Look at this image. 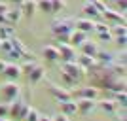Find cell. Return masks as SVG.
<instances>
[{"label": "cell", "mask_w": 127, "mask_h": 121, "mask_svg": "<svg viewBox=\"0 0 127 121\" xmlns=\"http://www.w3.org/2000/svg\"><path fill=\"white\" fill-rule=\"evenodd\" d=\"M0 25H6V17L4 15H0Z\"/></svg>", "instance_id": "cell-42"}, {"label": "cell", "mask_w": 127, "mask_h": 121, "mask_svg": "<svg viewBox=\"0 0 127 121\" xmlns=\"http://www.w3.org/2000/svg\"><path fill=\"white\" fill-rule=\"evenodd\" d=\"M99 108H101L102 112H106V114H116L118 110H120V106L116 104V100H112V98H106V100H101L99 102Z\"/></svg>", "instance_id": "cell-19"}, {"label": "cell", "mask_w": 127, "mask_h": 121, "mask_svg": "<svg viewBox=\"0 0 127 121\" xmlns=\"http://www.w3.org/2000/svg\"><path fill=\"white\" fill-rule=\"evenodd\" d=\"M6 59H8V61H19V59H21V55H19V53H17L15 49L11 48V51H8V53H6Z\"/></svg>", "instance_id": "cell-32"}, {"label": "cell", "mask_w": 127, "mask_h": 121, "mask_svg": "<svg viewBox=\"0 0 127 121\" xmlns=\"http://www.w3.org/2000/svg\"><path fill=\"white\" fill-rule=\"evenodd\" d=\"M27 76H29V81H31L32 85H36V83H40L42 79H46V70H44V66H38L36 64Z\"/></svg>", "instance_id": "cell-13"}, {"label": "cell", "mask_w": 127, "mask_h": 121, "mask_svg": "<svg viewBox=\"0 0 127 121\" xmlns=\"http://www.w3.org/2000/svg\"><path fill=\"white\" fill-rule=\"evenodd\" d=\"M63 79H64V81H66V83H72V85H74L76 81H78V79H74V78H70V76H66V74H63Z\"/></svg>", "instance_id": "cell-39"}, {"label": "cell", "mask_w": 127, "mask_h": 121, "mask_svg": "<svg viewBox=\"0 0 127 121\" xmlns=\"http://www.w3.org/2000/svg\"><path fill=\"white\" fill-rule=\"evenodd\" d=\"M34 66H36V63H34V61H25L23 64H19V68H21V74H25V76L31 72Z\"/></svg>", "instance_id": "cell-27"}, {"label": "cell", "mask_w": 127, "mask_h": 121, "mask_svg": "<svg viewBox=\"0 0 127 121\" xmlns=\"http://www.w3.org/2000/svg\"><path fill=\"white\" fill-rule=\"evenodd\" d=\"M19 10H21V15L23 17H32L38 11L36 0H23L21 4H19Z\"/></svg>", "instance_id": "cell-12"}, {"label": "cell", "mask_w": 127, "mask_h": 121, "mask_svg": "<svg viewBox=\"0 0 127 121\" xmlns=\"http://www.w3.org/2000/svg\"><path fill=\"white\" fill-rule=\"evenodd\" d=\"M4 66H6V61H4V59H2V61H0V74L4 72Z\"/></svg>", "instance_id": "cell-41"}, {"label": "cell", "mask_w": 127, "mask_h": 121, "mask_svg": "<svg viewBox=\"0 0 127 121\" xmlns=\"http://www.w3.org/2000/svg\"><path fill=\"white\" fill-rule=\"evenodd\" d=\"M114 4H116V11H118V13L125 15V10H127V0H114Z\"/></svg>", "instance_id": "cell-30"}, {"label": "cell", "mask_w": 127, "mask_h": 121, "mask_svg": "<svg viewBox=\"0 0 127 121\" xmlns=\"http://www.w3.org/2000/svg\"><path fill=\"white\" fill-rule=\"evenodd\" d=\"M82 11H84V15H87V19H95V17L101 15V13L97 11V8L91 4V2H87V0L84 2V8H82Z\"/></svg>", "instance_id": "cell-22"}, {"label": "cell", "mask_w": 127, "mask_h": 121, "mask_svg": "<svg viewBox=\"0 0 127 121\" xmlns=\"http://www.w3.org/2000/svg\"><path fill=\"white\" fill-rule=\"evenodd\" d=\"M0 51L4 53V55L8 51H11V42H10V40H2V44H0Z\"/></svg>", "instance_id": "cell-33"}, {"label": "cell", "mask_w": 127, "mask_h": 121, "mask_svg": "<svg viewBox=\"0 0 127 121\" xmlns=\"http://www.w3.org/2000/svg\"><path fill=\"white\" fill-rule=\"evenodd\" d=\"M4 17H6V23L8 25H17V23L21 21V10L19 8H10V10L4 13Z\"/></svg>", "instance_id": "cell-16"}, {"label": "cell", "mask_w": 127, "mask_h": 121, "mask_svg": "<svg viewBox=\"0 0 127 121\" xmlns=\"http://www.w3.org/2000/svg\"><path fill=\"white\" fill-rule=\"evenodd\" d=\"M10 2H13V4H17V6H19V4L23 2V0H10Z\"/></svg>", "instance_id": "cell-43"}, {"label": "cell", "mask_w": 127, "mask_h": 121, "mask_svg": "<svg viewBox=\"0 0 127 121\" xmlns=\"http://www.w3.org/2000/svg\"><path fill=\"white\" fill-rule=\"evenodd\" d=\"M48 89H49V93H51V97L55 100H59V102H64V100H70V98H72L68 89H64V87L53 83V81H48Z\"/></svg>", "instance_id": "cell-5"}, {"label": "cell", "mask_w": 127, "mask_h": 121, "mask_svg": "<svg viewBox=\"0 0 127 121\" xmlns=\"http://www.w3.org/2000/svg\"><path fill=\"white\" fill-rule=\"evenodd\" d=\"M0 76H6L8 78V81H15L17 78H21V68H19V64L17 63H6L4 66V72L0 74Z\"/></svg>", "instance_id": "cell-9"}, {"label": "cell", "mask_w": 127, "mask_h": 121, "mask_svg": "<svg viewBox=\"0 0 127 121\" xmlns=\"http://www.w3.org/2000/svg\"><path fill=\"white\" fill-rule=\"evenodd\" d=\"M38 121H51V117H48V116H40V117H38Z\"/></svg>", "instance_id": "cell-40"}, {"label": "cell", "mask_w": 127, "mask_h": 121, "mask_svg": "<svg viewBox=\"0 0 127 121\" xmlns=\"http://www.w3.org/2000/svg\"><path fill=\"white\" fill-rule=\"evenodd\" d=\"M87 36H89V34H85V32L76 30V28H74V30H72V34H70V38H68V42H70V46H72V48H80V46L87 40Z\"/></svg>", "instance_id": "cell-15"}, {"label": "cell", "mask_w": 127, "mask_h": 121, "mask_svg": "<svg viewBox=\"0 0 127 121\" xmlns=\"http://www.w3.org/2000/svg\"><path fill=\"white\" fill-rule=\"evenodd\" d=\"M80 49H82V55H89V57H95L97 53H99V44L97 42H91L89 38H87V40H85L84 44H82V46H80Z\"/></svg>", "instance_id": "cell-14"}, {"label": "cell", "mask_w": 127, "mask_h": 121, "mask_svg": "<svg viewBox=\"0 0 127 121\" xmlns=\"http://www.w3.org/2000/svg\"><path fill=\"white\" fill-rule=\"evenodd\" d=\"M59 51V61L63 63H74L76 61V49L66 42H59V46H55Z\"/></svg>", "instance_id": "cell-4"}, {"label": "cell", "mask_w": 127, "mask_h": 121, "mask_svg": "<svg viewBox=\"0 0 127 121\" xmlns=\"http://www.w3.org/2000/svg\"><path fill=\"white\" fill-rule=\"evenodd\" d=\"M95 59H97V66H99V68H110L112 64L116 63V57H114L110 51H101V49H99V53L95 55Z\"/></svg>", "instance_id": "cell-7"}, {"label": "cell", "mask_w": 127, "mask_h": 121, "mask_svg": "<svg viewBox=\"0 0 127 121\" xmlns=\"http://www.w3.org/2000/svg\"><path fill=\"white\" fill-rule=\"evenodd\" d=\"M23 100H19V98H15L13 102H10V116L8 117H11L13 121H17V117H19V112H21V108H23Z\"/></svg>", "instance_id": "cell-21"}, {"label": "cell", "mask_w": 127, "mask_h": 121, "mask_svg": "<svg viewBox=\"0 0 127 121\" xmlns=\"http://www.w3.org/2000/svg\"><path fill=\"white\" fill-rule=\"evenodd\" d=\"M6 121H8V119H6ZM11 121H13V119H11Z\"/></svg>", "instance_id": "cell-45"}, {"label": "cell", "mask_w": 127, "mask_h": 121, "mask_svg": "<svg viewBox=\"0 0 127 121\" xmlns=\"http://www.w3.org/2000/svg\"><path fill=\"white\" fill-rule=\"evenodd\" d=\"M0 44H2V40H0Z\"/></svg>", "instance_id": "cell-44"}, {"label": "cell", "mask_w": 127, "mask_h": 121, "mask_svg": "<svg viewBox=\"0 0 127 121\" xmlns=\"http://www.w3.org/2000/svg\"><path fill=\"white\" fill-rule=\"evenodd\" d=\"M102 2H104V0H102Z\"/></svg>", "instance_id": "cell-46"}, {"label": "cell", "mask_w": 127, "mask_h": 121, "mask_svg": "<svg viewBox=\"0 0 127 121\" xmlns=\"http://www.w3.org/2000/svg\"><path fill=\"white\" fill-rule=\"evenodd\" d=\"M15 34H13V25H0V40H10V38H13Z\"/></svg>", "instance_id": "cell-23"}, {"label": "cell", "mask_w": 127, "mask_h": 121, "mask_svg": "<svg viewBox=\"0 0 127 121\" xmlns=\"http://www.w3.org/2000/svg\"><path fill=\"white\" fill-rule=\"evenodd\" d=\"M8 10H10V6L6 4V2H0V15H4Z\"/></svg>", "instance_id": "cell-38"}, {"label": "cell", "mask_w": 127, "mask_h": 121, "mask_svg": "<svg viewBox=\"0 0 127 121\" xmlns=\"http://www.w3.org/2000/svg\"><path fill=\"white\" fill-rule=\"evenodd\" d=\"M116 44L120 46L122 49H125V44H127V36H118L116 38Z\"/></svg>", "instance_id": "cell-36"}, {"label": "cell", "mask_w": 127, "mask_h": 121, "mask_svg": "<svg viewBox=\"0 0 127 121\" xmlns=\"http://www.w3.org/2000/svg\"><path fill=\"white\" fill-rule=\"evenodd\" d=\"M72 30H74L72 19H55L51 23V34L57 38L59 42H68Z\"/></svg>", "instance_id": "cell-1"}, {"label": "cell", "mask_w": 127, "mask_h": 121, "mask_svg": "<svg viewBox=\"0 0 127 121\" xmlns=\"http://www.w3.org/2000/svg\"><path fill=\"white\" fill-rule=\"evenodd\" d=\"M70 97L72 98H91V100H97L99 97V89L97 87H78L76 91H70Z\"/></svg>", "instance_id": "cell-6"}, {"label": "cell", "mask_w": 127, "mask_h": 121, "mask_svg": "<svg viewBox=\"0 0 127 121\" xmlns=\"http://www.w3.org/2000/svg\"><path fill=\"white\" fill-rule=\"evenodd\" d=\"M102 17H104V21L114 23V25H125V15L118 13L116 10H110V8H106V10L102 11Z\"/></svg>", "instance_id": "cell-11"}, {"label": "cell", "mask_w": 127, "mask_h": 121, "mask_svg": "<svg viewBox=\"0 0 127 121\" xmlns=\"http://www.w3.org/2000/svg\"><path fill=\"white\" fill-rule=\"evenodd\" d=\"M51 2V15L53 13H59L66 8V0H49Z\"/></svg>", "instance_id": "cell-25"}, {"label": "cell", "mask_w": 127, "mask_h": 121, "mask_svg": "<svg viewBox=\"0 0 127 121\" xmlns=\"http://www.w3.org/2000/svg\"><path fill=\"white\" fill-rule=\"evenodd\" d=\"M116 104L120 106V108H125V102H127V95H125V91H120V93H116Z\"/></svg>", "instance_id": "cell-28"}, {"label": "cell", "mask_w": 127, "mask_h": 121, "mask_svg": "<svg viewBox=\"0 0 127 121\" xmlns=\"http://www.w3.org/2000/svg\"><path fill=\"white\" fill-rule=\"evenodd\" d=\"M42 55H44V59H46L48 63H57L59 61V51H57L55 46H46L44 51H42Z\"/></svg>", "instance_id": "cell-20"}, {"label": "cell", "mask_w": 127, "mask_h": 121, "mask_svg": "<svg viewBox=\"0 0 127 121\" xmlns=\"http://www.w3.org/2000/svg\"><path fill=\"white\" fill-rule=\"evenodd\" d=\"M110 26L106 25V23H95V32L99 34V32H104V30H108Z\"/></svg>", "instance_id": "cell-35"}, {"label": "cell", "mask_w": 127, "mask_h": 121, "mask_svg": "<svg viewBox=\"0 0 127 121\" xmlns=\"http://www.w3.org/2000/svg\"><path fill=\"white\" fill-rule=\"evenodd\" d=\"M8 116H10V104L2 102V104H0V117H2V119H8Z\"/></svg>", "instance_id": "cell-31"}, {"label": "cell", "mask_w": 127, "mask_h": 121, "mask_svg": "<svg viewBox=\"0 0 127 121\" xmlns=\"http://www.w3.org/2000/svg\"><path fill=\"white\" fill-rule=\"evenodd\" d=\"M76 108H78V114H82V116H89L91 112H95L97 100H91V98H78Z\"/></svg>", "instance_id": "cell-8"}, {"label": "cell", "mask_w": 127, "mask_h": 121, "mask_svg": "<svg viewBox=\"0 0 127 121\" xmlns=\"http://www.w3.org/2000/svg\"><path fill=\"white\" fill-rule=\"evenodd\" d=\"M74 23V28L76 30H82L85 34H91V32H95V21L93 19H87V17H82V19H76Z\"/></svg>", "instance_id": "cell-10"}, {"label": "cell", "mask_w": 127, "mask_h": 121, "mask_svg": "<svg viewBox=\"0 0 127 121\" xmlns=\"http://www.w3.org/2000/svg\"><path fill=\"white\" fill-rule=\"evenodd\" d=\"M59 106H61V114H64V116H74V114H78V108H76V100L74 98L64 100V102H59Z\"/></svg>", "instance_id": "cell-18"}, {"label": "cell", "mask_w": 127, "mask_h": 121, "mask_svg": "<svg viewBox=\"0 0 127 121\" xmlns=\"http://www.w3.org/2000/svg\"><path fill=\"white\" fill-rule=\"evenodd\" d=\"M110 34H112V38L127 36V26H125V25H114V26L110 28Z\"/></svg>", "instance_id": "cell-24"}, {"label": "cell", "mask_w": 127, "mask_h": 121, "mask_svg": "<svg viewBox=\"0 0 127 121\" xmlns=\"http://www.w3.org/2000/svg\"><path fill=\"white\" fill-rule=\"evenodd\" d=\"M0 95H2L6 104H10V102H13L15 98L21 97V87L15 81H6V83L0 85Z\"/></svg>", "instance_id": "cell-2"}, {"label": "cell", "mask_w": 127, "mask_h": 121, "mask_svg": "<svg viewBox=\"0 0 127 121\" xmlns=\"http://www.w3.org/2000/svg\"><path fill=\"white\" fill-rule=\"evenodd\" d=\"M38 117H40V112L34 110V108H29V112L25 116V121H38Z\"/></svg>", "instance_id": "cell-29"}, {"label": "cell", "mask_w": 127, "mask_h": 121, "mask_svg": "<svg viewBox=\"0 0 127 121\" xmlns=\"http://www.w3.org/2000/svg\"><path fill=\"white\" fill-rule=\"evenodd\" d=\"M51 121H68V116H64V114H55L51 117Z\"/></svg>", "instance_id": "cell-37"}, {"label": "cell", "mask_w": 127, "mask_h": 121, "mask_svg": "<svg viewBox=\"0 0 127 121\" xmlns=\"http://www.w3.org/2000/svg\"><path fill=\"white\" fill-rule=\"evenodd\" d=\"M61 72L66 74V76H70V78L74 79H80V78H85V74H87V70L84 68V66H80L78 63H63L61 64Z\"/></svg>", "instance_id": "cell-3"}, {"label": "cell", "mask_w": 127, "mask_h": 121, "mask_svg": "<svg viewBox=\"0 0 127 121\" xmlns=\"http://www.w3.org/2000/svg\"><path fill=\"white\" fill-rule=\"evenodd\" d=\"M99 40H101V42H110V40H112L110 28H108V30H104V32H99Z\"/></svg>", "instance_id": "cell-34"}, {"label": "cell", "mask_w": 127, "mask_h": 121, "mask_svg": "<svg viewBox=\"0 0 127 121\" xmlns=\"http://www.w3.org/2000/svg\"><path fill=\"white\" fill-rule=\"evenodd\" d=\"M76 63H78L80 66H84V68L89 72V70H93L97 66V59L89 57V55H80V57H76Z\"/></svg>", "instance_id": "cell-17"}, {"label": "cell", "mask_w": 127, "mask_h": 121, "mask_svg": "<svg viewBox=\"0 0 127 121\" xmlns=\"http://www.w3.org/2000/svg\"><path fill=\"white\" fill-rule=\"evenodd\" d=\"M36 8L40 11H44V13L51 15V2L49 0H36Z\"/></svg>", "instance_id": "cell-26"}]
</instances>
